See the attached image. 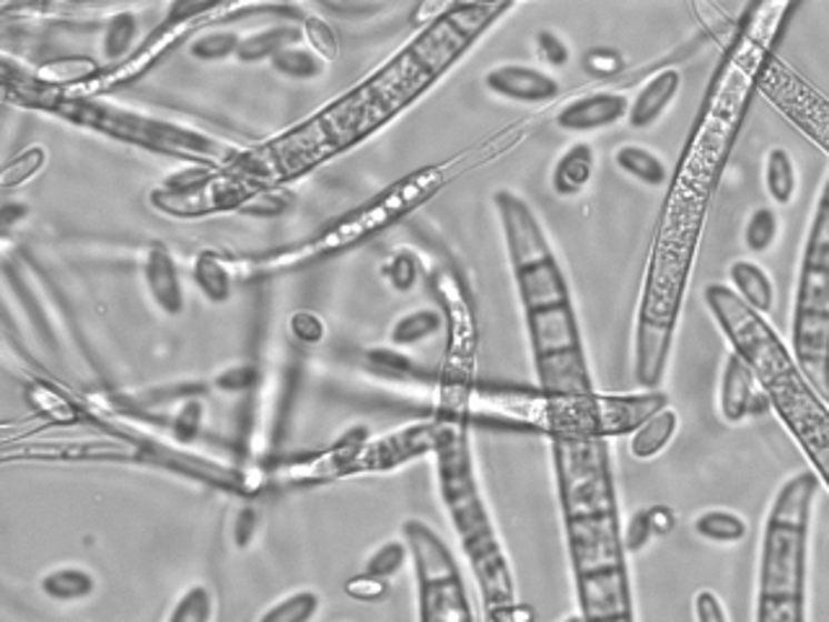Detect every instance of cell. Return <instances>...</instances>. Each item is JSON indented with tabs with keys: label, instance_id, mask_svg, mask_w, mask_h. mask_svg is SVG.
Segmentation results:
<instances>
[{
	"label": "cell",
	"instance_id": "cell-34",
	"mask_svg": "<svg viewBox=\"0 0 829 622\" xmlns=\"http://www.w3.org/2000/svg\"><path fill=\"white\" fill-rule=\"evenodd\" d=\"M410 558V550H408V542H400V540H389L381 544V548L373 550V555L366 560V568L363 573L369 575H377V579H394L397 573L402 571L404 563H408Z\"/></svg>",
	"mask_w": 829,
	"mask_h": 622
},
{
	"label": "cell",
	"instance_id": "cell-15",
	"mask_svg": "<svg viewBox=\"0 0 829 622\" xmlns=\"http://www.w3.org/2000/svg\"><path fill=\"white\" fill-rule=\"evenodd\" d=\"M682 89V73L677 68H663L659 73L648 78L643 89L630 101L628 122L632 130H648L661 120L663 112L671 107V101L679 97Z\"/></svg>",
	"mask_w": 829,
	"mask_h": 622
},
{
	"label": "cell",
	"instance_id": "cell-1",
	"mask_svg": "<svg viewBox=\"0 0 829 622\" xmlns=\"http://www.w3.org/2000/svg\"><path fill=\"white\" fill-rule=\"evenodd\" d=\"M508 11H513L511 3H449L441 16H436L412 42L361 86L332 101L299 130L249 156L254 174L270 179L272 169L278 177L288 179L358 146L414 104Z\"/></svg>",
	"mask_w": 829,
	"mask_h": 622
},
{
	"label": "cell",
	"instance_id": "cell-36",
	"mask_svg": "<svg viewBox=\"0 0 829 622\" xmlns=\"http://www.w3.org/2000/svg\"><path fill=\"white\" fill-rule=\"evenodd\" d=\"M44 161H47V151L42 146H31L27 148V151H21L16 159H11L3 167V187L6 190H13V187H21L27 184L29 179H34L39 171L44 169Z\"/></svg>",
	"mask_w": 829,
	"mask_h": 622
},
{
	"label": "cell",
	"instance_id": "cell-44",
	"mask_svg": "<svg viewBox=\"0 0 829 622\" xmlns=\"http://www.w3.org/2000/svg\"><path fill=\"white\" fill-rule=\"evenodd\" d=\"M692 610H695V620L698 622H729V614H726L721 596L710 589H702L695 594Z\"/></svg>",
	"mask_w": 829,
	"mask_h": 622
},
{
	"label": "cell",
	"instance_id": "cell-41",
	"mask_svg": "<svg viewBox=\"0 0 829 622\" xmlns=\"http://www.w3.org/2000/svg\"><path fill=\"white\" fill-rule=\"evenodd\" d=\"M656 536L653 521H651V509H640L628 519V524L622 526V542L628 555L640 552Z\"/></svg>",
	"mask_w": 829,
	"mask_h": 622
},
{
	"label": "cell",
	"instance_id": "cell-11",
	"mask_svg": "<svg viewBox=\"0 0 829 622\" xmlns=\"http://www.w3.org/2000/svg\"><path fill=\"white\" fill-rule=\"evenodd\" d=\"M438 428H441V423L422 420V423L404 425L400 431L381 435V439H369L356 451L348 474L387 472L410 462V459L428 454V451H436Z\"/></svg>",
	"mask_w": 829,
	"mask_h": 622
},
{
	"label": "cell",
	"instance_id": "cell-46",
	"mask_svg": "<svg viewBox=\"0 0 829 622\" xmlns=\"http://www.w3.org/2000/svg\"><path fill=\"white\" fill-rule=\"evenodd\" d=\"M286 208H288V198H283V194L276 190L270 192V187H262V190L244 205L247 213H254V215H278V213H283Z\"/></svg>",
	"mask_w": 829,
	"mask_h": 622
},
{
	"label": "cell",
	"instance_id": "cell-24",
	"mask_svg": "<svg viewBox=\"0 0 829 622\" xmlns=\"http://www.w3.org/2000/svg\"><path fill=\"white\" fill-rule=\"evenodd\" d=\"M615 163L622 174H628L630 179H636V182L646 187H663L669 182L667 163H663L661 156H656L643 146H620L615 153Z\"/></svg>",
	"mask_w": 829,
	"mask_h": 622
},
{
	"label": "cell",
	"instance_id": "cell-21",
	"mask_svg": "<svg viewBox=\"0 0 829 622\" xmlns=\"http://www.w3.org/2000/svg\"><path fill=\"white\" fill-rule=\"evenodd\" d=\"M192 278L208 301L223 303L231 299L237 270H233V260L221 252H200L192 260Z\"/></svg>",
	"mask_w": 829,
	"mask_h": 622
},
{
	"label": "cell",
	"instance_id": "cell-2",
	"mask_svg": "<svg viewBox=\"0 0 829 622\" xmlns=\"http://www.w3.org/2000/svg\"><path fill=\"white\" fill-rule=\"evenodd\" d=\"M492 202L523 309L539 387L550 400H591L597 394L586 361L573 293L550 239L521 194L498 190Z\"/></svg>",
	"mask_w": 829,
	"mask_h": 622
},
{
	"label": "cell",
	"instance_id": "cell-10",
	"mask_svg": "<svg viewBox=\"0 0 829 622\" xmlns=\"http://www.w3.org/2000/svg\"><path fill=\"white\" fill-rule=\"evenodd\" d=\"M262 182L233 169L192 163L182 171H174L167 182L148 194L153 210L161 215L194 221L226 210H244L249 200L262 190Z\"/></svg>",
	"mask_w": 829,
	"mask_h": 622
},
{
	"label": "cell",
	"instance_id": "cell-48",
	"mask_svg": "<svg viewBox=\"0 0 829 622\" xmlns=\"http://www.w3.org/2000/svg\"><path fill=\"white\" fill-rule=\"evenodd\" d=\"M257 379V371L252 369V365H233V369L223 371L221 377H218L216 384L223 389V392H249V387L254 384Z\"/></svg>",
	"mask_w": 829,
	"mask_h": 622
},
{
	"label": "cell",
	"instance_id": "cell-40",
	"mask_svg": "<svg viewBox=\"0 0 829 622\" xmlns=\"http://www.w3.org/2000/svg\"><path fill=\"white\" fill-rule=\"evenodd\" d=\"M369 363L373 371L387 373V377H414L418 373V365H414L408 355L400 353V350L392 348H377L369 350Z\"/></svg>",
	"mask_w": 829,
	"mask_h": 622
},
{
	"label": "cell",
	"instance_id": "cell-4",
	"mask_svg": "<svg viewBox=\"0 0 829 622\" xmlns=\"http://www.w3.org/2000/svg\"><path fill=\"white\" fill-rule=\"evenodd\" d=\"M6 97H16L19 104L66 120L73 128L97 132L107 140L143 148L151 153L171 156V159L231 167V161L239 156L221 140L194 130L190 124L169 122L163 117L138 112V109L109 104L104 99H81L60 91H47L31 81V76H19V83L6 81Z\"/></svg>",
	"mask_w": 829,
	"mask_h": 622
},
{
	"label": "cell",
	"instance_id": "cell-29",
	"mask_svg": "<svg viewBox=\"0 0 829 622\" xmlns=\"http://www.w3.org/2000/svg\"><path fill=\"white\" fill-rule=\"evenodd\" d=\"M270 66L278 70L280 76L291 78V81H314L324 73L327 62L319 58L317 52H311L309 47L293 44L286 47L283 52H278L276 58L270 60Z\"/></svg>",
	"mask_w": 829,
	"mask_h": 622
},
{
	"label": "cell",
	"instance_id": "cell-45",
	"mask_svg": "<svg viewBox=\"0 0 829 622\" xmlns=\"http://www.w3.org/2000/svg\"><path fill=\"white\" fill-rule=\"evenodd\" d=\"M583 66L591 76L609 78L622 68V60H620V54H617L615 50H609V47H597V50H591L589 54H586Z\"/></svg>",
	"mask_w": 829,
	"mask_h": 622
},
{
	"label": "cell",
	"instance_id": "cell-19",
	"mask_svg": "<svg viewBox=\"0 0 829 622\" xmlns=\"http://www.w3.org/2000/svg\"><path fill=\"white\" fill-rule=\"evenodd\" d=\"M104 66L91 58H60V60H47L42 68H37L31 73V81L42 86L47 91H73L78 86L89 83L91 78H97Z\"/></svg>",
	"mask_w": 829,
	"mask_h": 622
},
{
	"label": "cell",
	"instance_id": "cell-39",
	"mask_svg": "<svg viewBox=\"0 0 829 622\" xmlns=\"http://www.w3.org/2000/svg\"><path fill=\"white\" fill-rule=\"evenodd\" d=\"M202 418H206L202 402L192 397V400H187L182 408H179L174 420H171V435H174L179 443H192L202 431Z\"/></svg>",
	"mask_w": 829,
	"mask_h": 622
},
{
	"label": "cell",
	"instance_id": "cell-18",
	"mask_svg": "<svg viewBox=\"0 0 829 622\" xmlns=\"http://www.w3.org/2000/svg\"><path fill=\"white\" fill-rule=\"evenodd\" d=\"M729 280L731 291L757 314H770L772 307H776V285H772V278L765 272L762 264H757L755 260H733L729 264Z\"/></svg>",
	"mask_w": 829,
	"mask_h": 622
},
{
	"label": "cell",
	"instance_id": "cell-31",
	"mask_svg": "<svg viewBox=\"0 0 829 622\" xmlns=\"http://www.w3.org/2000/svg\"><path fill=\"white\" fill-rule=\"evenodd\" d=\"M241 44V37L233 34L229 29H213L202 31V34L192 37L190 44V58L200 62H221L229 58H237Z\"/></svg>",
	"mask_w": 829,
	"mask_h": 622
},
{
	"label": "cell",
	"instance_id": "cell-20",
	"mask_svg": "<svg viewBox=\"0 0 829 622\" xmlns=\"http://www.w3.org/2000/svg\"><path fill=\"white\" fill-rule=\"evenodd\" d=\"M679 431V412L675 408H661L656 410L651 418H646L636 431L630 433V454L648 462V459L659 457L663 449L669 447Z\"/></svg>",
	"mask_w": 829,
	"mask_h": 622
},
{
	"label": "cell",
	"instance_id": "cell-7",
	"mask_svg": "<svg viewBox=\"0 0 829 622\" xmlns=\"http://www.w3.org/2000/svg\"><path fill=\"white\" fill-rule=\"evenodd\" d=\"M446 184L443 167H422L412 174L397 179L392 187L379 192L363 205L350 210V213L334 218L332 223L322 225V231L314 237L299 241V244L272 249V252L252 254L244 260H233V270L241 280H257L280 275L288 270H301L307 264L322 262L327 257L348 252L363 241H369L377 233L387 231L389 225L400 223L404 215L418 210L422 202H428Z\"/></svg>",
	"mask_w": 829,
	"mask_h": 622
},
{
	"label": "cell",
	"instance_id": "cell-47",
	"mask_svg": "<svg viewBox=\"0 0 829 622\" xmlns=\"http://www.w3.org/2000/svg\"><path fill=\"white\" fill-rule=\"evenodd\" d=\"M291 330L299 340L303 342H319L324 338V322L319 319L314 311H296L293 319H291Z\"/></svg>",
	"mask_w": 829,
	"mask_h": 622
},
{
	"label": "cell",
	"instance_id": "cell-26",
	"mask_svg": "<svg viewBox=\"0 0 829 622\" xmlns=\"http://www.w3.org/2000/svg\"><path fill=\"white\" fill-rule=\"evenodd\" d=\"M93 586H97L93 575L76 565L54 568V571L44 573L42 581H39L42 594L52 599V602H81V599L93 594Z\"/></svg>",
	"mask_w": 829,
	"mask_h": 622
},
{
	"label": "cell",
	"instance_id": "cell-50",
	"mask_svg": "<svg viewBox=\"0 0 829 622\" xmlns=\"http://www.w3.org/2000/svg\"><path fill=\"white\" fill-rule=\"evenodd\" d=\"M651 521H653L656 536H667L671 529L677 526L675 511L667 509V505H651Z\"/></svg>",
	"mask_w": 829,
	"mask_h": 622
},
{
	"label": "cell",
	"instance_id": "cell-6",
	"mask_svg": "<svg viewBox=\"0 0 829 622\" xmlns=\"http://www.w3.org/2000/svg\"><path fill=\"white\" fill-rule=\"evenodd\" d=\"M438 490H441L446 513L461 550L472 563L475 579L480 583L482 599L488 606L513 604V575L506 552L500 548L490 511L485 505L475 478L472 449L461 423H441L436 443Z\"/></svg>",
	"mask_w": 829,
	"mask_h": 622
},
{
	"label": "cell",
	"instance_id": "cell-9",
	"mask_svg": "<svg viewBox=\"0 0 829 622\" xmlns=\"http://www.w3.org/2000/svg\"><path fill=\"white\" fill-rule=\"evenodd\" d=\"M252 11L247 6H226V3H187V0H177L167 8V21L159 29H153L146 37V42L138 44V50L130 54L128 60L120 66L104 68L97 78H91L89 83L78 86L73 91H66L68 97H81V99H101L107 93H112L122 86L136 83L138 78H143L148 70L159 66L167 54L184 42L187 37L200 34V29L208 23L223 21V16L244 13Z\"/></svg>",
	"mask_w": 829,
	"mask_h": 622
},
{
	"label": "cell",
	"instance_id": "cell-14",
	"mask_svg": "<svg viewBox=\"0 0 829 622\" xmlns=\"http://www.w3.org/2000/svg\"><path fill=\"white\" fill-rule=\"evenodd\" d=\"M140 275H143V285L151 301L159 307L167 317H179L184 311V288H182V275L174 257L159 241L148 244L143 249V260H140Z\"/></svg>",
	"mask_w": 829,
	"mask_h": 622
},
{
	"label": "cell",
	"instance_id": "cell-3",
	"mask_svg": "<svg viewBox=\"0 0 829 622\" xmlns=\"http://www.w3.org/2000/svg\"><path fill=\"white\" fill-rule=\"evenodd\" d=\"M706 303L733 345V353L752 365L760 387L770 394L772 410L807 451L817 478L829 488V404L809 387L793 355L765 317L749 309L729 285L710 283Z\"/></svg>",
	"mask_w": 829,
	"mask_h": 622
},
{
	"label": "cell",
	"instance_id": "cell-42",
	"mask_svg": "<svg viewBox=\"0 0 829 622\" xmlns=\"http://www.w3.org/2000/svg\"><path fill=\"white\" fill-rule=\"evenodd\" d=\"M535 44H537V54L547 62V66H552V68L568 66L570 50H568V44L562 42L558 34H555V31H550V29L537 31Z\"/></svg>",
	"mask_w": 829,
	"mask_h": 622
},
{
	"label": "cell",
	"instance_id": "cell-33",
	"mask_svg": "<svg viewBox=\"0 0 829 622\" xmlns=\"http://www.w3.org/2000/svg\"><path fill=\"white\" fill-rule=\"evenodd\" d=\"M27 402L37 412H42V415L58 420V423H70V420H76L78 415L73 402H70L66 394H60L58 389L42 384V381L27 387Z\"/></svg>",
	"mask_w": 829,
	"mask_h": 622
},
{
	"label": "cell",
	"instance_id": "cell-35",
	"mask_svg": "<svg viewBox=\"0 0 829 622\" xmlns=\"http://www.w3.org/2000/svg\"><path fill=\"white\" fill-rule=\"evenodd\" d=\"M213 620V594L206 586L187 589L174 604L167 622H210Z\"/></svg>",
	"mask_w": 829,
	"mask_h": 622
},
{
	"label": "cell",
	"instance_id": "cell-51",
	"mask_svg": "<svg viewBox=\"0 0 829 622\" xmlns=\"http://www.w3.org/2000/svg\"><path fill=\"white\" fill-rule=\"evenodd\" d=\"M23 215H27V205H16V202H8V205L3 208V229L11 231L16 221H21Z\"/></svg>",
	"mask_w": 829,
	"mask_h": 622
},
{
	"label": "cell",
	"instance_id": "cell-13",
	"mask_svg": "<svg viewBox=\"0 0 829 622\" xmlns=\"http://www.w3.org/2000/svg\"><path fill=\"white\" fill-rule=\"evenodd\" d=\"M630 101L615 91L583 93L555 114V124L566 132H593L628 120Z\"/></svg>",
	"mask_w": 829,
	"mask_h": 622
},
{
	"label": "cell",
	"instance_id": "cell-30",
	"mask_svg": "<svg viewBox=\"0 0 829 622\" xmlns=\"http://www.w3.org/2000/svg\"><path fill=\"white\" fill-rule=\"evenodd\" d=\"M780 237V215L776 208L760 205L749 213L745 223V247L752 254H765L776 247Z\"/></svg>",
	"mask_w": 829,
	"mask_h": 622
},
{
	"label": "cell",
	"instance_id": "cell-17",
	"mask_svg": "<svg viewBox=\"0 0 829 622\" xmlns=\"http://www.w3.org/2000/svg\"><path fill=\"white\" fill-rule=\"evenodd\" d=\"M593 169H597V153L589 143L570 146L552 167V192L558 198H578L591 184Z\"/></svg>",
	"mask_w": 829,
	"mask_h": 622
},
{
	"label": "cell",
	"instance_id": "cell-12",
	"mask_svg": "<svg viewBox=\"0 0 829 622\" xmlns=\"http://www.w3.org/2000/svg\"><path fill=\"white\" fill-rule=\"evenodd\" d=\"M482 81L490 93L508 101H519V104H547V101L560 97L558 78L539 68L516 66V62L490 68Z\"/></svg>",
	"mask_w": 829,
	"mask_h": 622
},
{
	"label": "cell",
	"instance_id": "cell-52",
	"mask_svg": "<svg viewBox=\"0 0 829 622\" xmlns=\"http://www.w3.org/2000/svg\"><path fill=\"white\" fill-rule=\"evenodd\" d=\"M562 622H586V620L581 618V614H570V618H566Z\"/></svg>",
	"mask_w": 829,
	"mask_h": 622
},
{
	"label": "cell",
	"instance_id": "cell-27",
	"mask_svg": "<svg viewBox=\"0 0 829 622\" xmlns=\"http://www.w3.org/2000/svg\"><path fill=\"white\" fill-rule=\"evenodd\" d=\"M695 532L702 540L716 542V544H737L741 540H747L749 534V524L747 519L741 516L737 511L729 509H708L702 511L692 524Z\"/></svg>",
	"mask_w": 829,
	"mask_h": 622
},
{
	"label": "cell",
	"instance_id": "cell-38",
	"mask_svg": "<svg viewBox=\"0 0 829 622\" xmlns=\"http://www.w3.org/2000/svg\"><path fill=\"white\" fill-rule=\"evenodd\" d=\"M381 272H384L387 283L392 285L397 293H408V291H412L414 285H418L420 264H418V260H414L412 252L402 249V252L389 257L384 268H381Z\"/></svg>",
	"mask_w": 829,
	"mask_h": 622
},
{
	"label": "cell",
	"instance_id": "cell-22",
	"mask_svg": "<svg viewBox=\"0 0 829 622\" xmlns=\"http://www.w3.org/2000/svg\"><path fill=\"white\" fill-rule=\"evenodd\" d=\"M303 31L301 23H272L268 29L254 31V34L241 37L237 60L239 62H262L272 60L278 52H283L286 47L301 44Z\"/></svg>",
	"mask_w": 829,
	"mask_h": 622
},
{
	"label": "cell",
	"instance_id": "cell-5",
	"mask_svg": "<svg viewBox=\"0 0 829 622\" xmlns=\"http://www.w3.org/2000/svg\"><path fill=\"white\" fill-rule=\"evenodd\" d=\"M815 472H796L772 498L760 548L757 622H807V565Z\"/></svg>",
	"mask_w": 829,
	"mask_h": 622
},
{
	"label": "cell",
	"instance_id": "cell-8",
	"mask_svg": "<svg viewBox=\"0 0 829 622\" xmlns=\"http://www.w3.org/2000/svg\"><path fill=\"white\" fill-rule=\"evenodd\" d=\"M791 355L809 387L829 404V174L801 254Z\"/></svg>",
	"mask_w": 829,
	"mask_h": 622
},
{
	"label": "cell",
	"instance_id": "cell-23",
	"mask_svg": "<svg viewBox=\"0 0 829 622\" xmlns=\"http://www.w3.org/2000/svg\"><path fill=\"white\" fill-rule=\"evenodd\" d=\"M138 16L132 11H117L107 16L104 27H101V58H104V68L120 66L138 50Z\"/></svg>",
	"mask_w": 829,
	"mask_h": 622
},
{
	"label": "cell",
	"instance_id": "cell-28",
	"mask_svg": "<svg viewBox=\"0 0 829 622\" xmlns=\"http://www.w3.org/2000/svg\"><path fill=\"white\" fill-rule=\"evenodd\" d=\"M443 324L446 319L438 309H414L397 319L392 332H389V340H392L394 348H410L433 338V334L443 330Z\"/></svg>",
	"mask_w": 829,
	"mask_h": 622
},
{
	"label": "cell",
	"instance_id": "cell-43",
	"mask_svg": "<svg viewBox=\"0 0 829 622\" xmlns=\"http://www.w3.org/2000/svg\"><path fill=\"white\" fill-rule=\"evenodd\" d=\"M346 591L353 599H358V602H381V599L389 594V581L361 573L346 583Z\"/></svg>",
	"mask_w": 829,
	"mask_h": 622
},
{
	"label": "cell",
	"instance_id": "cell-32",
	"mask_svg": "<svg viewBox=\"0 0 829 622\" xmlns=\"http://www.w3.org/2000/svg\"><path fill=\"white\" fill-rule=\"evenodd\" d=\"M319 612L317 591H296V594L280 599L257 622H309Z\"/></svg>",
	"mask_w": 829,
	"mask_h": 622
},
{
	"label": "cell",
	"instance_id": "cell-49",
	"mask_svg": "<svg viewBox=\"0 0 829 622\" xmlns=\"http://www.w3.org/2000/svg\"><path fill=\"white\" fill-rule=\"evenodd\" d=\"M257 532V511L244 505L233 519V540H237L239 548H247L252 542V536Z\"/></svg>",
	"mask_w": 829,
	"mask_h": 622
},
{
	"label": "cell",
	"instance_id": "cell-37",
	"mask_svg": "<svg viewBox=\"0 0 829 622\" xmlns=\"http://www.w3.org/2000/svg\"><path fill=\"white\" fill-rule=\"evenodd\" d=\"M301 31L309 50L317 52L324 62L338 58V34H334V29L322 19V16H303Z\"/></svg>",
	"mask_w": 829,
	"mask_h": 622
},
{
	"label": "cell",
	"instance_id": "cell-16",
	"mask_svg": "<svg viewBox=\"0 0 829 622\" xmlns=\"http://www.w3.org/2000/svg\"><path fill=\"white\" fill-rule=\"evenodd\" d=\"M760 381L745 358L739 353H731L726 358L723 377H721V415L726 423L739 425L749 418L752 402L760 392Z\"/></svg>",
	"mask_w": 829,
	"mask_h": 622
},
{
	"label": "cell",
	"instance_id": "cell-25",
	"mask_svg": "<svg viewBox=\"0 0 829 622\" xmlns=\"http://www.w3.org/2000/svg\"><path fill=\"white\" fill-rule=\"evenodd\" d=\"M765 190L776 205H791L799 190V171H796L793 156L786 148H770L765 156Z\"/></svg>",
	"mask_w": 829,
	"mask_h": 622
}]
</instances>
